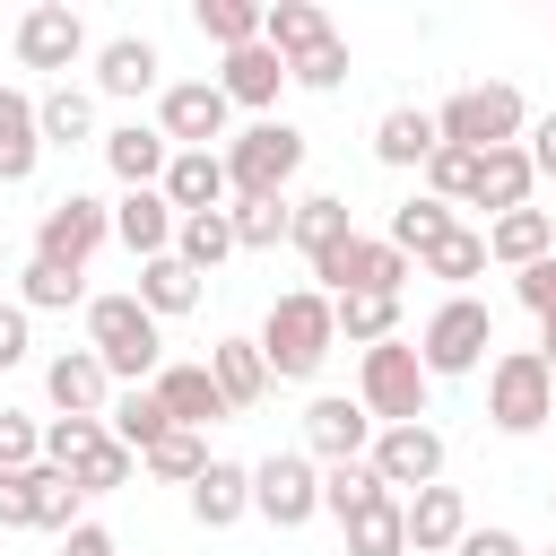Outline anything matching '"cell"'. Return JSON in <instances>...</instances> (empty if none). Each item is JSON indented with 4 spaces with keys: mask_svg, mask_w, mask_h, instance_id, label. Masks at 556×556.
I'll return each mask as SVG.
<instances>
[{
    "mask_svg": "<svg viewBox=\"0 0 556 556\" xmlns=\"http://www.w3.org/2000/svg\"><path fill=\"white\" fill-rule=\"evenodd\" d=\"M78 504H87V495L43 460V469H35V530H78Z\"/></svg>",
    "mask_w": 556,
    "mask_h": 556,
    "instance_id": "cell-46",
    "label": "cell"
},
{
    "mask_svg": "<svg viewBox=\"0 0 556 556\" xmlns=\"http://www.w3.org/2000/svg\"><path fill=\"white\" fill-rule=\"evenodd\" d=\"M139 460H148V469H156V478H165V486H191V478H200V469H208V443H200V434H191V426H174V434H165V443H156V452H139Z\"/></svg>",
    "mask_w": 556,
    "mask_h": 556,
    "instance_id": "cell-43",
    "label": "cell"
},
{
    "mask_svg": "<svg viewBox=\"0 0 556 556\" xmlns=\"http://www.w3.org/2000/svg\"><path fill=\"white\" fill-rule=\"evenodd\" d=\"M547 556H556V547H547Z\"/></svg>",
    "mask_w": 556,
    "mask_h": 556,
    "instance_id": "cell-58",
    "label": "cell"
},
{
    "mask_svg": "<svg viewBox=\"0 0 556 556\" xmlns=\"http://www.w3.org/2000/svg\"><path fill=\"white\" fill-rule=\"evenodd\" d=\"M486 417L504 434H539L556 417V374L539 365V348H513V356L486 365Z\"/></svg>",
    "mask_w": 556,
    "mask_h": 556,
    "instance_id": "cell-7",
    "label": "cell"
},
{
    "mask_svg": "<svg viewBox=\"0 0 556 556\" xmlns=\"http://www.w3.org/2000/svg\"><path fill=\"white\" fill-rule=\"evenodd\" d=\"M486 348H495V304L443 295L434 321H426V339H417V365L426 374H469V365H486Z\"/></svg>",
    "mask_w": 556,
    "mask_h": 556,
    "instance_id": "cell-8",
    "label": "cell"
},
{
    "mask_svg": "<svg viewBox=\"0 0 556 556\" xmlns=\"http://www.w3.org/2000/svg\"><path fill=\"white\" fill-rule=\"evenodd\" d=\"M365 469L400 495H417V486H443V434L434 426H374V452H365Z\"/></svg>",
    "mask_w": 556,
    "mask_h": 556,
    "instance_id": "cell-11",
    "label": "cell"
},
{
    "mask_svg": "<svg viewBox=\"0 0 556 556\" xmlns=\"http://www.w3.org/2000/svg\"><path fill=\"white\" fill-rule=\"evenodd\" d=\"M26 365V304H0V374Z\"/></svg>",
    "mask_w": 556,
    "mask_h": 556,
    "instance_id": "cell-52",
    "label": "cell"
},
{
    "mask_svg": "<svg viewBox=\"0 0 556 556\" xmlns=\"http://www.w3.org/2000/svg\"><path fill=\"white\" fill-rule=\"evenodd\" d=\"M400 530H408V547H417V556H443V547H460V530H469V504H460V486H417V495L400 504Z\"/></svg>",
    "mask_w": 556,
    "mask_h": 556,
    "instance_id": "cell-18",
    "label": "cell"
},
{
    "mask_svg": "<svg viewBox=\"0 0 556 556\" xmlns=\"http://www.w3.org/2000/svg\"><path fill=\"white\" fill-rule=\"evenodd\" d=\"M513 295H521L539 321H556V252H547V261H530V269H513Z\"/></svg>",
    "mask_w": 556,
    "mask_h": 556,
    "instance_id": "cell-50",
    "label": "cell"
},
{
    "mask_svg": "<svg viewBox=\"0 0 556 556\" xmlns=\"http://www.w3.org/2000/svg\"><path fill=\"white\" fill-rule=\"evenodd\" d=\"M452 556H530V547H521L513 530H495V521H486V530H460V547H452Z\"/></svg>",
    "mask_w": 556,
    "mask_h": 556,
    "instance_id": "cell-51",
    "label": "cell"
},
{
    "mask_svg": "<svg viewBox=\"0 0 556 556\" xmlns=\"http://www.w3.org/2000/svg\"><path fill=\"white\" fill-rule=\"evenodd\" d=\"M217 165H226V200H278L304 165V130L295 122H252L217 148Z\"/></svg>",
    "mask_w": 556,
    "mask_h": 556,
    "instance_id": "cell-3",
    "label": "cell"
},
{
    "mask_svg": "<svg viewBox=\"0 0 556 556\" xmlns=\"http://www.w3.org/2000/svg\"><path fill=\"white\" fill-rule=\"evenodd\" d=\"M87 52V17L70 9V0H35L26 17H17V61L26 70H70Z\"/></svg>",
    "mask_w": 556,
    "mask_h": 556,
    "instance_id": "cell-15",
    "label": "cell"
},
{
    "mask_svg": "<svg viewBox=\"0 0 556 556\" xmlns=\"http://www.w3.org/2000/svg\"><path fill=\"white\" fill-rule=\"evenodd\" d=\"M156 191H165L174 217H208V208H226V165H217V148H174Z\"/></svg>",
    "mask_w": 556,
    "mask_h": 556,
    "instance_id": "cell-16",
    "label": "cell"
},
{
    "mask_svg": "<svg viewBox=\"0 0 556 556\" xmlns=\"http://www.w3.org/2000/svg\"><path fill=\"white\" fill-rule=\"evenodd\" d=\"M252 513H261L269 530H304V521L321 513V469H313L304 452H269V460L252 469Z\"/></svg>",
    "mask_w": 556,
    "mask_h": 556,
    "instance_id": "cell-10",
    "label": "cell"
},
{
    "mask_svg": "<svg viewBox=\"0 0 556 556\" xmlns=\"http://www.w3.org/2000/svg\"><path fill=\"white\" fill-rule=\"evenodd\" d=\"M43 156V130H35V96L0 87V182H26Z\"/></svg>",
    "mask_w": 556,
    "mask_h": 556,
    "instance_id": "cell-33",
    "label": "cell"
},
{
    "mask_svg": "<svg viewBox=\"0 0 556 556\" xmlns=\"http://www.w3.org/2000/svg\"><path fill=\"white\" fill-rule=\"evenodd\" d=\"M547 252H556V217L547 208H513V217L486 226V261H504V269H530Z\"/></svg>",
    "mask_w": 556,
    "mask_h": 556,
    "instance_id": "cell-28",
    "label": "cell"
},
{
    "mask_svg": "<svg viewBox=\"0 0 556 556\" xmlns=\"http://www.w3.org/2000/svg\"><path fill=\"white\" fill-rule=\"evenodd\" d=\"M35 469H0V530H35Z\"/></svg>",
    "mask_w": 556,
    "mask_h": 556,
    "instance_id": "cell-49",
    "label": "cell"
},
{
    "mask_svg": "<svg viewBox=\"0 0 556 556\" xmlns=\"http://www.w3.org/2000/svg\"><path fill=\"white\" fill-rule=\"evenodd\" d=\"M348 235H356V226H348V200H339V191H313V200H295V208H287V243H295L313 269H321Z\"/></svg>",
    "mask_w": 556,
    "mask_h": 556,
    "instance_id": "cell-23",
    "label": "cell"
},
{
    "mask_svg": "<svg viewBox=\"0 0 556 556\" xmlns=\"http://www.w3.org/2000/svg\"><path fill=\"white\" fill-rule=\"evenodd\" d=\"M278 87H287V61H278L269 43H243V52H226V70H217V96H226V104H252V113H269Z\"/></svg>",
    "mask_w": 556,
    "mask_h": 556,
    "instance_id": "cell-22",
    "label": "cell"
},
{
    "mask_svg": "<svg viewBox=\"0 0 556 556\" xmlns=\"http://www.w3.org/2000/svg\"><path fill=\"white\" fill-rule=\"evenodd\" d=\"M43 460H52L78 495H113V486H130V469H139V460L104 434V417H52V426H43Z\"/></svg>",
    "mask_w": 556,
    "mask_h": 556,
    "instance_id": "cell-6",
    "label": "cell"
},
{
    "mask_svg": "<svg viewBox=\"0 0 556 556\" xmlns=\"http://www.w3.org/2000/svg\"><path fill=\"white\" fill-rule=\"evenodd\" d=\"M35 460H43V426L0 408V469H35Z\"/></svg>",
    "mask_w": 556,
    "mask_h": 556,
    "instance_id": "cell-48",
    "label": "cell"
},
{
    "mask_svg": "<svg viewBox=\"0 0 556 556\" xmlns=\"http://www.w3.org/2000/svg\"><path fill=\"white\" fill-rule=\"evenodd\" d=\"M226 226H235V252H278L287 243V200H235Z\"/></svg>",
    "mask_w": 556,
    "mask_h": 556,
    "instance_id": "cell-40",
    "label": "cell"
},
{
    "mask_svg": "<svg viewBox=\"0 0 556 556\" xmlns=\"http://www.w3.org/2000/svg\"><path fill=\"white\" fill-rule=\"evenodd\" d=\"M530 182H539V174H530V156H521V148H486V156H478V191H469V200H478V208H495V217H513V208H530Z\"/></svg>",
    "mask_w": 556,
    "mask_h": 556,
    "instance_id": "cell-31",
    "label": "cell"
},
{
    "mask_svg": "<svg viewBox=\"0 0 556 556\" xmlns=\"http://www.w3.org/2000/svg\"><path fill=\"white\" fill-rule=\"evenodd\" d=\"M191 26L217 52H243V43H261V0H191Z\"/></svg>",
    "mask_w": 556,
    "mask_h": 556,
    "instance_id": "cell-36",
    "label": "cell"
},
{
    "mask_svg": "<svg viewBox=\"0 0 556 556\" xmlns=\"http://www.w3.org/2000/svg\"><path fill=\"white\" fill-rule=\"evenodd\" d=\"M530 130V104H521V87H504V78H478V87H460L443 113H434V139L443 148H513Z\"/></svg>",
    "mask_w": 556,
    "mask_h": 556,
    "instance_id": "cell-5",
    "label": "cell"
},
{
    "mask_svg": "<svg viewBox=\"0 0 556 556\" xmlns=\"http://www.w3.org/2000/svg\"><path fill=\"white\" fill-rule=\"evenodd\" d=\"M17 295H26V313H70V304H78V269L26 261V269H17Z\"/></svg>",
    "mask_w": 556,
    "mask_h": 556,
    "instance_id": "cell-42",
    "label": "cell"
},
{
    "mask_svg": "<svg viewBox=\"0 0 556 556\" xmlns=\"http://www.w3.org/2000/svg\"><path fill=\"white\" fill-rule=\"evenodd\" d=\"M443 235H452V208H443V200H408V208H391V235H382V243H391V252H434Z\"/></svg>",
    "mask_w": 556,
    "mask_h": 556,
    "instance_id": "cell-41",
    "label": "cell"
},
{
    "mask_svg": "<svg viewBox=\"0 0 556 556\" xmlns=\"http://www.w3.org/2000/svg\"><path fill=\"white\" fill-rule=\"evenodd\" d=\"M226 252H235V226H226V208H208V217H182V226H174V261H182V269H200V278H208Z\"/></svg>",
    "mask_w": 556,
    "mask_h": 556,
    "instance_id": "cell-37",
    "label": "cell"
},
{
    "mask_svg": "<svg viewBox=\"0 0 556 556\" xmlns=\"http://www.w3.org/2000/svg\"><path fill=\"white\" fill-rule=\"evenodd\" d=\"M156 43L148 35H113V43H96V96H148L156 87Z\"/></svg>",
    "mask_w": 556,
    "mask_h": 556,
    "instance_id": "cell-25",
    "label": "cell"
},
{
    "mask_svg": "<svg viewBox=\"0 0 556 556\" xmlns=\"http://www.w3.org/2000/svg\"><path fill=\"white\" fill-rule=\"evenodd\" d=\"M426 261V278H478L486 269V235H469V226H452L434 252H417Z\"/></svg>",
    "mask_w": 556,
    "mask_h": 556,
    "instance_id": "cell-45",
    "label": "cell"
},
{
    "mask_svg": "<svg viewBox=\"0 0 556 556\" xmlns=\"http://www.w3.org/2000/svg\"><path fill=\"white\" fill-rule=\"evenodd\" d=\"M61 556H113V530L104 521H78V530H61Z\"/></svg>",
    "mask_w": 556,
    "mask_h": 556,
    "instance_id": "cell-53",
    "label": "cell"
},
{
    "mask_svg": "<svg viewBox=\"0 0 556 556\" xmlns=\"http://www.w3.org/2000/svg\"><path fill=\"white\" fill-rule=\"evenodd\" d=\"M330 295H400V278H408V252H391L382 235H348L321 269H313Z\"/></svg>",
    "mask_w": 556,
    "mask_h": 556,
    "instance_id": "cell-13",
    "label": "cell"
},
{
    "mask_svg": "<svg viewBox=\"0 0 556 556\" xmlns=\"http://www.w3.org/2000/svg\"><path fill=\"white\" fill-rule=\"evenodd\" d=\"M243 513H252V469L208 460V469L191 478V521H200V530H235Z\"/></svg>",
    "mask_w": 556,
    "mask_h": 556,
    "instance_id": "cell-24",
    "label": "cell"
},
{
    "mask_svg": "<svg viewBox=\"0 0 556 556\" xmlns=\"http://www.w3.org/2000/svg\"><path fill=\"white\" fill-rule=\"evenodd\" d=\"M174 226H182V217L165 208V191H122V200H113V235H122L139 261L174 252Z\"/></svg>",
    "mask_w": 556,
    "mask_h": 556,
    "instance_id": "cell-26",
    "label": "cell"
},
{
    "mask_svg": "<svg viewBox=\"0 0 556 556\" xmlns=\"http://www.w3.org/2000/svg\"><path fill=\"white\" fill-rule=\"evenodd\" d=\"M0 269H9V235H0Z\"/></svg>",
    "mask_w": 556,
    "mask_h": 556,
    "instance_id": "cell-56",
    "label": "cell"
},
{
    "mask_svg": "<svg viewBox=\"0 0 556 556\" xmlns=\"http://www.w3.org/2000/svg\"><path fill=\"white\" fill-rule=\"evenodd\" d=\"M261 43L278 61H304V52L330 43V9H313V0H261Z\"/></svg>",
    "mask_w": 556,
    "mask_h": 556,
    "instance_id": "cell-21",
    "label": "cell"
},
{
    "mask_svg": "<svg viewBox=\"0 0 556 556\" xmlns=\"http://www.w3.org/2000/svg\"><path fill=\"white\" fill-rule=\"evenodd\" d=\"M348 530V556H408V530H400V495H382V504H365L356 521H339Z\"/></svg>",
    "mask_w": 556,
    "mask_h": 556,
    "instance_id": "cell-38",
    "label": "cell"
},
{
    "mask_svg": "<svg viewBox=\"0 0 556 556\" xmlns=\"http://www.w3.org/2000/svg\"><path fill=\"white\" fill-rule=\"evenodd\" d=\"M539 365L556 374V321H539Z\"/></svg>",
    "mask_w": 556,
    "mask_h": 556,
    "instance_id": "cell-55",
    "label": "cell"
},
{
    "mask_svg": "<svg viewBox=\"0 0 556 556\" xmlns=\"http://www.w3.org/2000/svg\"><path fill=\"white\" fill-rule=\"evenodd\" d=\"M148 391H156V400H165V417H174V426H191V434H200V426H217V417H235V408L217 400L208 365H156V382H148Z\"/></svg>",
    "mask_w": 556,
    "mask_h": 556,
    "instance_id": "cell-20",
    "label": "cell"
},
{
    "mask_svg": "<svg viewBox=\"0 0 556 556\" xmlns=\"http://www.w3.org/2000/svg\"><path fill=\"white\" fill-rule=\"evenodd\" d=\"M374 156H382V165H426V156H434V113L391 104V113L374 122Z\"/></svg>",
    "mask_w": 556,
    "mask_h": 556,
    "instance_id": "cell-34",
    "label": "cell"
},
{
    "mask_svg": "<svg viewBox=\"0 0 556 556\" xmlns=\"http://www.w3.org/2000/svg\"><path fill=\"white\" fill-rule=\"evenodd\" d=\"M130 295L148 304V321H174V313L200 304V269H182L174 252H156V261H139V287H130Z\"/></svg>",
    "mask_w": 556,
    "mask_h": 556,
    "instance_id": "cell-32",
    "label": "cell"
},
{
    "mask_svg": "<svg viewBox=\"0 0 556 556\" xmlns=\"http://www.w3.org/2000/svg\"><path fill=\"white\" fill-rule=\"evenodd\" d=\"M374 452V417H365V400H339V391H321L313 408H304V460H365Z\"/></svg>",
    "mask_w": 556,
    "mask_h": 556,
    "instance_id": "cell-14",
    "label": "cell"
},
{
    "mask_svg": "<svg viewBox=\"0 0 556 556\" xmlns=\"http://www.w3.org/2000/svg\"><path fill=\"white\" fill-rule=\"evenodd\" d=\"M330 321H339V339L382 348V339H400V295H330Z\"/></svg>",
    "mask_w": 556,
    "mask_h": 556,
    "instance_id": "cell-35",
    "label": "cell"
},
{
    "mask_svg": "<svg viewBox=\"0 0 556 556\" xmlns=\"http://www.w3.org/2000/svg\"><path fill=\"white\" fill-rule=\"evenodd\" d=\"M391 486L365 469V460H339V469H321V513H339V521H356L365 504H382Z\"/></svg>",
    "mask_w": 556,
    "mask_h": 556,
    "instance_id": "cell-39",
    "label": "cell"
},
{
    "mask_svg": "<svg viewBox=\"0 0 556 556\" xmlns=\"http://www.w3.org/2000/svg\"><path fill=\"white\" fill-rule=\"evenodd\" d=\"M287 78H295V87H313V96H330V87H348V43L330 35L321 52H304V61H287Z\"/></svg>",
    "mask_w": 556,
    "mask_h": 556,
    "instance_id": "cell-47",
    "label": "cell"
},
{
    "mask_svg": "<svg viewBox=\"0 0 556 556\" xmlns=\"http://www.w3.org/2000/svg\"><path fill=\"white\" fill-rule=\"evenodd\" d=\"M252 348H261V365H269V382H313V374H321V356L339 348V321H330V295H321V287H295V295H278Z\"/></svg>",
    "mask_w": 556,
    "mask_h": 556,
    "instance_id": "cell-1",
    "label": "cell"
},
{
    "mask_svg": "<svg viewBox=\"0 0 556 556\" xmlns=\"http://www.w3.org/2000/svg\"><path fill=\"white\" fill-rule=\"evenodd\" d=\"M521 156H530V174H556V113L530 122V148H521Z\"/></svg>",
    "mask_w": 556,
    "mask_h": 556,
    "instance_id": "cell-54",
    "label": "cell"
},
{
    "mask_svg": "<svg viewBox=\"0 0 556 556\" xmlns=\"http://www.w3.org/2000/svg\"><path fill=\"white\" fill-rule=\"evenodd\" d=\"M547 513H556V495H547Z\"/></svg>",
    "mask_w": 556,
    "mask_h": 556,
    "instance_id": "cell-57",
    "label": "cell"
},
{
    "mask_svg": "<svg viewBox=\"0 0 556 556\" xmlns=\"http://www.w3.org/2000/svg\"><path fill=\"white\" fill-rule=\"evenodd\" d=\"M104 235H113V208H104L96 191H61V200L43 208V226H35V261H52V269H87Z\"/></svg>",
    "mask_w": 556,
    "mask_h": 556,
    "instance_id": "cell-9",
    "label": "cell"
},
{
    "mask_svg": "<svg viewBox=\"0 0 556 556\" xmlns=\"http://www.w3.org/2000/svg\"><path fill=\"white\" fill-rule=\"evenodd\" d=\"M208 382H217V400L243 417V408H261L269 365H261V348H252V339H217V348H208Z\"/></svg>",
    "mask_w": 556,
    "mask_h": 556,
    "instance_id": "cell-27",
    "label": "cell"
},
{
    "mask_svg": "<svg viewBox=\"0 0 556 556\" xmlns=\"http://www.w3.org/2000/svg\"><path fill=\"white\" fill-rule=\"evenodd\" d=\"M35 130H43V148H78V139H96V96L87 87H43L35 96Z\"/></svg>",
    "mask_w": 556,
    "mask_h": 556,
    "instance_id": "cell-30",
    "label": "cell"
},
{
    "mask_svg": "<svg viewBox=\"0 0 556 556\" xmlns=\"http://www.w3.org/2000/svg\"><path fill=\"white\" fill-rule=\"evenodd\" d=\"M426 391H434V374L417 365V339H382V348H365V365H356V400H365L374 426H426Z\"/></svg>",
    "mask_w": 556,
    "mask_h": 556,
    "instance_id": "cell-4",
    "label": "cell"
},
{
    "mask_svg": "<svg viewBox=\"0 0 556 556\" xmlns=\"http://www.w3.org/2000/svg\"><path fill=\"white\" fill-rule=\"evenodd\" d=\"M104 434H113V443H122V452L139 460V452H156V443L174 434V417H165V400H156V391L139 382V391H122V400L104 408Z\"/></svg>",
    "mask_w": 556,
    "mask_h": 556,
    "instance_id": "cell-29",
    "label": "cell"
},
{
    "mask_svg": "<svg viewBox=\"0 0 556 556\" xmlns=\"http://www.w3.org/2000/svg\"><path fill=\"white\" fill-rule=\"evenodd\" d=\"M226 122H235V104L217 96V78H182V87L156 96V130H165V148H217Z\"/></svg>",
    "mask_w": 556,
    "mask_h": 556,
    "instance_id": "cell-12",
    "label": "cell"
},
{
    "mask_svg": "<svg viewBox=\"0 0 556 556\" xmlns=\"http://www.w3.org/2000/svg\"><path fill=\"white\" fill-rule=\"evenodd\" d=\"M165 130H148V122H122V130H104V165H113V182L122 191H156L165 182Z\"/></svg>",
    "mask_w": 556,
    "mask_h": 556,
    "instance_id": "cell-19",
    "label": "cell"
},
{
    "mask_svg": "<svg viewBox=\"0 0 556 556\" xmlns=\"http://www.w3.org/2000/svg\"><path fill=\"white\" fill-rule=\"evenodd\" d=\"M87 348L104 374H122L130 391L156 382V356H165V321H148L139 295H87Z\"/></svg>",
    "mask_w": 556,
    "mask_h": 556,
    "instance_id": "cell-2",
    "label": "cell"
},
{
    "mask_svg": "<svg viewBox=\"0 0 556 556\" xmlns=\"http://www.w3.org/2000/svg\"><path fill=\"white\" fill-rule=\"evenodd\" d=\"M43 391H52V408H61V417H104V408H113V374L96 365V348L52 356V365H43Z\"/></svg>",
    "mask_w": 556,
    "mask_h": 556,
    "instance_id": "cell-17",
    "label": "cell"
},
{
    "mask_svg": "<svg viewBox=\"0 0 556 556\" xmlns=\"http://www.w3.org/2000/svg\"><path fill=\"white\" fill-rule=\"evenodd\" d=\"M426 182H434V200H443V208H452V200H469V191H478V148H443V139H434Z\"/></svg>",
    "mask_w": 556,
    "mask_h": 556,
    "instance_id": "cell-44",
    "label": "cell"
}]
</instances>
